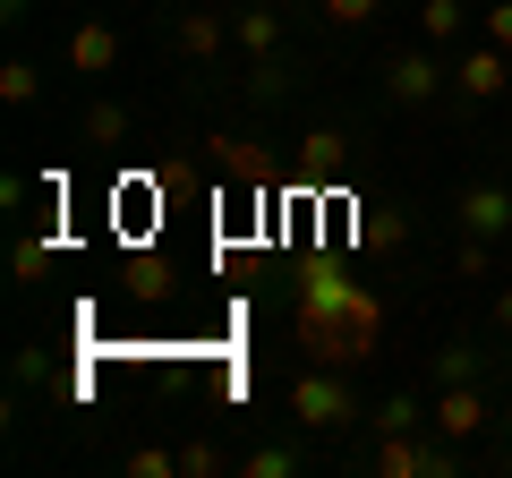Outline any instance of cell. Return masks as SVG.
<instances>
[{"instance_id":"1","label":"cell","mask_w":512,"mask_h":478,"mask_svg":"<svg viewBox=\"0 0 512 478\" xmlns=\"http://www.w3.org/2000/svg\"><path fill=\"white\" fill-rule=\"evenodd\" d=\"M291 325H299V350H308L316 368H367L384 342V299L367 291L350 265L316 257L299 274V299H291Z\"/></svg>"},{"instance_id":"2","label":"cell","mask_w":512,"mask_h":478,"mask_svg":"<svg viewBox=\"0 0 512 478\" xmlns=\"http://www.w3.org/2000/svg\"><path fill=\"white\" fill-rule=\"evenodd\" d=\"M350 368H308L291 385V419L308 427V436H342V427H359V393L342 385Z\"/></svg>"},{"instance_id":"3","label":"cell","mask_w":512,"mask_h":478,"mask_svg":"<svg viewBox=\"0 0 512 478\" xmlns=\"http://www.w3.org/2000/svg\"><path fill=\"white\" fill-rule=\"evenodd\" d=\"M376 470L384 478H453L461 470V444H427L419 427H402V436H376Z\"/></svg>"},{"instance_id":"4","label":"cell","mask_w":512,"mask_h":478,"mask_svg":"<svg viewBox=\"0 0 512 478\" xmlns=\"http://www.w3.org/2000/svg\"><path fill=\"white\" fill-rule=\"evenodd\" d=\"M444 86H453V77L436 69V43H410V52H393V60H384V94H393L402 111H427Z\"/></svg>"},{"instance_id":"5","label":"cell","mask_w":512,"mask_h":478,"mask_svg":"<svg viewBox=\"0 0 512 478\" xmlns=\"http://www.w3.org/2000/svg\"><path fill=\"white\" fill-rule=\"evenodd\" d=\"M427 427H436L444 444H470L478 427H487V393H478V385H436V410H427Z\"/></svg>"},{"instance_id":"6","label":"cell","mask_w":512,"mask_h":478,"mask_svg":"<svg viewBox=\"0 0 512 478\" xmlns=\"http://www.w3.org/2000/svg\"><path fill=\"white\" fill-rule=\"evenodd\" d=\"M120 69V26L111 18H77L69 26V77H111Z\"/></svg>"},{"instance_id":"7","label":"cell","mask_w":512,"mask_h":478,"mask_svg":"<svg viewBox=\"0 0 512 478\" xmlns=\"http://www.w3.org/2000/svg\"><path fill=\"white\" fill-rule=\"evenodd\" d=\"M453 86L470 94V103H495V94L512 86V52H504V43H470L461 69H453Z\"/></svg>"},{"instance_id":"8","label":"cell","mask_w":512,"mask_h":478,"mask_svg":"<svg viewBox=\"0 0 512 478\" xmlns=\"http://www.w3.org/2000/svg\"><path fill=\"white\" fill-rule=\"evenodd\" d=\"M222 43H231V18L222 9H180L171 18V52L180 60H222Z\"/></svg>"},{"instance_id":"9","label":"cell","mask_w":512,"mask_h":478,"mask_svg":"<svg viewBox=\"0 0 512 478\" xmlns=\"http://www.w3.org/2000/svg\"><path fill=\"white\" fill-rule=\"evenodd\" d=\"M461 231L504 239L512 231V180H470V188H461Z\"/></svg>"},{"instance_id":"10","label":"cell","mask_w":512,"mask_h":478,"mask_svg":"<svg viewBox=\"0 0 512 478\" xmlns=\"http://www.w3.org/2000/svg\"><path fill=\"white\" fill-rule=\"evenodd\" d=\"M205 146H214V171L231 188H265V180H274V154L256 146V137H205Z\"/></svg>"},{"instance_id":"11","label":"cell","mask_w":512,"mask_h":478,"mask_svg":"<svg viewBox=\"0 0 512 478\" xmlns=\"http://www.w3.org/2000/svg\"><path fill=\"white\" fill-rule=\"evenodd\" d=\"M299 171H308L316 188H333L350 171V137L342 129H316V137H299Z\"/></svg>"},{"instance_id":"12","label":"cell","mask_w":512,"mask_h":478,"mask_svg":"<svg viewBox=\"0 0 512 478\" xmlns=\"http://www.w3.org/2000/svg\"><path fill=\"white\" fill-rule=\"evenodd\" d=\"M231 43H239V52H282V9H256V0H248V9H231Z\"/></svg>"},{"instance_id":"13","label":"cell","mask_w":512,"mask_h":478,"mask_svg":"<svg viewBox=\"0 0 512 478\" xmlns=\"http://www.w3.org/2000/svg\"><path fill=\"white\" fill-rule=\"evenodd\" d=\"M239 94H248L256 111L282 103V94H291V60H282V52H256V60H248V77H239Z\"/></svg>"},{"instance_id":"14","label":"cell","mask_w":512,"mask_h":478,"mask_svg":"<svg viewBox=\"0 0 512 478\" xmlns=\"http://www.w3.org/2000/svg\"><path fill=\"white\" fill-rule=\"evenodd\" d=\"M77 129H86V146L120 154V146H128V103H111V94H94V103H86V120H77Z\"/></svg>"},{"instance_id":"15","label":"cell","mask_w":512,"mask_h":478,"mask_svg":"<svg viewBox=\"0 0 512 478\" xmlns=\"http://www.w3.org/2000/svg\"><path fill=\"white\" fill-rule=\"evenodd\" d=\"M478 376H487V350H478V342H461V333H453V342L436 350V385H478Z\"/></svg>"},{"instance_id":"16","label":"cell","mask_w":512,"mask_h":478,"mask_svg":"<svg viewBox=\"0 0 512 478\" xmlns=\"http://www.w3.org/2000/svg\"><path fill=\"white\" fill-rule=\"evenodd\" d=\"M461 18H470V9H461V0H419V43H461Z\"/></svg>"},{"instance_id":"17","label":"cell","mask_w":512,"mask_h":478,"mask_svg":"<svg viewBox=\"0 0 512 478\" xmlns=\"http://www.w3.org/2000/svg\"><path fill=\"white\" fill-rule=\"evenodd\" d=\"M239 470H248V478H299V470H308V453H299V444H256Z\"/></svg>"},{"instance_id":"18","label":"cell","mask_w":512,"mask_h":478,"mask_svg":"<svg viewBox=\"0 0 512 478\" xmlns=\"http://www.w3.org/2000/svg\"><path fill=\"white\" fill-rule=\"evenodd\" d=\"M0 103H43V69H35V60H9V69H0Z\"/></svg>"},{"instance_id":"19","label":"cell","mask_w":512,"mask_h":478,"mask_svg":"<svg viewBox=\"0 0 512 478\" xmlns=\"http://www.w3.org/2000/svg\"><path fill=\"white\" fill-rule=\"evenodd\" d=\"M453 265H461V282H478V274H495V239H487V231H461V248H453Z\"/></svg>"},{"instance_id":"20","label":"cell","mask_w":512,"mask_h":478,"mask_svg":"<svg viewBox=\"0 0 512 478\" xmlns=\"http://www.w3.org/2000/svg\"><path fill=\"white\" fill-rule=\"evenodd\" d=\"M52 257H60V239H18V257H9V265H18V282H43Z\"/></svg>"},{"instance_id":"21","label":"cell","mask_w":512,"mask_h":478,"mask_svg":"<svg viewBox=\"0 0 512 478\" xmlns=\"http://www.w3.org/2000/svg\"><path fill=\"white\" fill-rule=\"evenodd\" d=\"M9 385H18V393L52 385V350H18V359H9Z\"/></svg>"},{"instance_id":"22","label":"cell","mask_w":512,"mask_h":478,"mask_svg":"<svg viewBox=\"0 0 512 478\" xmlns=\"http://www.w3.org/2000/svg\"><path fill=\"white\" fill-rule=\"evenodd\" d=\"M402 427H427V410L410 402V393H393V402L376 410V436H402Z\"/></svg>"},{"instance_id":"23","label":"cell","mask_w":512,"mask_h":478,"mask_svg":"<svg viewBox=\"0 0 512 478\" xmlns=\"http://www.w3.org/2000/svg\"><path fill=\"white\" fill-rule=\"evenodd\" d=\"M128 478H180V453H163V444H137V453H128Z\"/></svg>"},{"instance_id":"24","label":"cell","mask_w":512,"mask_h":478,"mask_svg":"<svg viewBox=\"0 0 512 478\" xmlns=\"http://www.w3.org/2000/svg\"><path fill=\"white\" fill-rule=\"evenodd\" d=\"M478 35H487V43H504V52H512V0H487V9H478Z\"/></svg>"},{"instance_id":"25","label":"cell","mask_w":512,"mask_h":478,"mask_svg":"<svg viewBox=\"0 0 512 478\" xmlns=\"http://www.w3.org/2000/svg\"><path fill=\"white\" fill-rule=\"evenodd\" d=\"M214 470H222L214 444H180V478H214Z\"/></svg>"},{"instance_id":"26","label":"cell","mask_w":512,"mask_h":478,"mask_svg":"<svg viewBox=\"0 0 512 478\" xmlns=\"http://www.w3.org/2000/svg\"><path fill=\"white\" fill-rule=\"evenodd\" d=\"M376 9H384V0H325V18H333V26H367Z\"/></svg>"},{"instance_id":"27","label":"cell","mask_w":512,"mask_h":478,"mask_svg":"<svg viewBox=\"0 0 512 478\" xmlns=\"http://www.w3.org/2000/svg\"><path fill=\"white\" fill-rule=\"evenodd\" d=\"M495 333H512V282L495 291Z\"/></svg>"},{"instance_id":"28","label":"cell","mask_w":512,"mask_h":478,"mask_svg":"<svg viewBox=\"0 0 512 478\" xmlns=\"http://www.w3.org/2000/svg\"><path fill=\"white\" fill-rule=\"evenodd\" d=\"M504 436H512V427H504Z\"/></svg>"}]
</instances>
